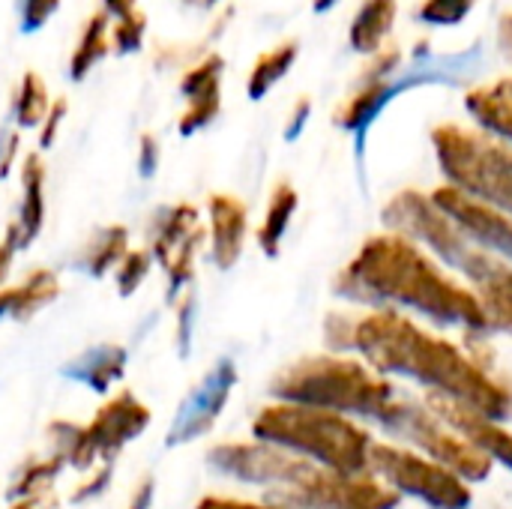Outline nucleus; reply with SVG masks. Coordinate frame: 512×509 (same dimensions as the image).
<instances>
[{
	"label": "nucleus",
	"instance_id": "1",
	"mask_svg": "<svg viewBox=\"0 0 512 509\" xmlns=\"http://www.w3.org/2000/svg\"><path fill=\"white\" fill-rule=\"evenodd\" d=\"M324 342L333 354H354L378 375L417 384L420 396L459 402L498 423L512 417V381L495 369L486 339H447L396 309L330 312Z\"/></svg>",
	"mask_w": 512,
	"mask_h": 509
},
{
	"label": "nucleus",
	"instance_id": "2",
	"mask_svg": "<svg viewBox=\"0 0 512 509\" xmlns=\"http://www.w3.org/2000/svg\"><path fill=\"white\" fill-rule=\"evenodd\" d=\"M333 291L366 309H396L435 327H456L465 339L492 336L474 291L432 252L399 231L366 237L336 273Z\"/></svg>",
	"mask_w": 512,
	"mask_h": 509
},
{
	"label": "nucleus",
	"instance_id": "3",
	"mask_svg": "<svg viewBox=\"0 0 512 509\" xmlns=\"http://www.w3.org/2000/svg\"><path fill=\"white\" fill-rule=\"evenodd\" d=\"M384 222L432 252L450 273H456L480 300L489 330L512 339V264L468 240L426 192L405 189L384 207Z\"/></svg>",
	"mask_w": 512,
	"mask_h": 509
},
{
	"label": "nucleus",
	"instance_id": "4",
	"mask_svg": "<svg viewBox=\"0 0 512 509\" xmlns=\"http://www.w3.org/2000/svg\"><path fill=\"white\" fill-rule=\"evenodd\" d=\"M273 402L333 411L378 423L399 399L396 384L354 354H315L282 366L270 381Z\"/></svg>",
	"mask_w": 512,
	"mask_h": 509
},
{
	"label": "nucleus",
	"instance_id": "5",
	"mask_svg": "<svg viewBox=\"0 0 512 509\" xmlns=\"http://www.w3.org/2000/svg\"><path fill=\"white\" fill-rule=\"evenodd\" d=\"M252 438L339 474H366L378 441L360 420L288 402L264 405L252 420Z\"/></svg>",
	"mask_w": 512,
	"mask_h": 509
},
{
	"label": "nucleus",
	"instance_id": "6",
	"mask_svg": "<svg viewBox=\"0 0 512 509\" xmlns=\"http://www.w3.org/2000/svg\"><path fill=\"white\" fill-rule=\"evenodd\" d=\"M447 186L495 207L512 219V147L462 126H441L432 135Z\"/></svg>",
	"mask_w": 512,
	"mask_h": 509
},
{
	"label": "nucleus",
	"instance_id": "7",
	"mask_svg": "<svg viewBox=\"0 0 512 509\" xmlns=\"http://www.w3.org/2000/svg\"><path fill=\"white\" fill-rule=\"evenodd\" d=\"M375 426L384 429L387 435L405 441V447L423 453L426 459L444 465L447 471H453L456 477H462L471 486L492 477L495 465L483 453H477L465 438H459L447 423H441L426 408L423 399H402L399 396Z\"/></svg>",
	"mask_w": 512,
	"mask_h": 509
},
{
	"label": "nucleus",
	"instance_id": "8",
	"mask_svg": "<svg viewBox=\"0 0 512 509\" xmlns=\"http://www.w3.org/2000/svg\"><path fill=\"white\" fill-rule=\"evenodd\" d=\"M369 471L399 498H414L426 509H471L474 486L405 444L375 441Z\"/></svg>",
	"mask_w": 512,
	"mask_h": 509
},
{
	"label": "nucleus",
	"instance_id": "9",
	"mask_svg": "<svg viewBox=\"0 0 512 509\" xmlns=\"http://www.w3.org/2000/svg\"><path fill=\"white\" fill-rule=\"evenodd\" d=\"M267 504L285 509H399L402 498L381 483L372 471L339 474L330 468L306 465L300 477L282 489L264 492Z\"/></svg>",
	"mask_w": 512,
	"mask_h": 509
},
{
	"label": "nucleus",
	"instance_id": "10",
	"mask_svg": "<svg viewBox=\"0 0 512 509\" xmlns=\"http://www.w3.org/2000/svg\"><path fill=\"white\" fill-rule=\"evenodd\" d=\"M207 465L225 477V480H234V483H243V486H255V489H264V492H273V489H282L288 486L291 480H297V474L309 465L306 459H297L273 444H264V441H225V444H216L210 453H207Z\"/></svg>",
	"mask_w": 512,
	"mask_h": 509
},
{
	"label": "nucleus",
	"instance_id": "11",
	"mask_svg": "<svg viewBox=\"0 0 512 509\" xmlns=\"http://www.w3.org/2000/svg\"><path fill=\"white\" fill-rule=\"evenodd\" d=\"M237 366L234 360L222 357L216 366H210L204 372V378L186 393V399L180 402L171 429L165 435V447H186L192 441H201L213 432V426L219 423L222 411L228 408V399L237 387Z\"/></svg>",
	"mask_w": 512,
	"mask_h": 509
},
{
	"label": "nucleus",
	"instance_id": "12",
	"mask_svg": "<svg viewBox=\"0 0 512 509\" xmlns=\"http://www.w3.org/2000/svg\"><path fill=\"white\" fill-rule=\"evenodd\" d=\"M432 204L468 237L474 240L480 249L498 255L501 261L512 264V219L498 213L495 207L453 189V186H438L435 192H429Z\"/></svg>",
	"mask_w": 512,
	"mask_h": 509
},
{
	"label": "nucleus",
	"instance_id": "13",
	"mask_svg": "<svg viewBox=\"0 0 512 509\" xmlns=\"http://www.w3.org/2000/svg\"><path fill=\"white\" fill-rule=\"evenodd\" d=\"M150 423H153V411L132 390H120L84 426H87V435L93 441L99 465H114V459L138 435H144Z\"/></svg>",
	"mask_w": 512,
	"mask_h": 509
},
{
	"label": "nucleus",
	"instance_id": "14",
	"mask_svg": "<svg viewBox=\"0 0 512 509\" xmlns=\"http://www.w3.org/2000/svg\"><path fill=\"white\" fill-rule=\"evenodd\" d=\"M420 399L441 423H447L459 438H465L492 465H504L512 471V432L504 423H498L486 414H477L450 399H438V396H420Z\"/></svg>",
	"mask_w": 512,
	"mask_h": 509
},
{
	"label": "nucleus",
	"instance_id": "15",
	"mask_svg": "<svg viewBox=\"0 0 512 509\" xmlns=\"http://www.w3.org/2000/svg\"><path fill=\"white\" fill-rule=\"evenodd\" d=\"M249 237V210L237 195L213 192L207 198V243L219 270H231L243 258Z\"/></svg>",
	"mask_w": 512,
	"mask_h": 509
},
{
	"label": "nucleus",
	"instance_id": "16",
	"mask_svg": "<svg viewBox=\"0 0 512 509\" xmlns=\"http://www.w3.org/2000/svg\"><path fill=\"white\" fill-rule=\"evenodd\" d=\"M126 363H129V354H126L123 345H117V342H99V345L84 348L78 357L66 360L63 369H60V375L66 381H72V384L87 387L96 396H105L117 381H123Z\"/></svg>",
	"mask_w": 512,
	"mask_h": 509
},
{
	"label": "nucleus",
	"instance_id": "17",
	"mask_svg": "<svg viewBox=\"0 0 512 509\" xmlns=\"http://www.w3.org/2000/svg\"><path fill=\"white\" fill-rule=\"evenodd\" d=\"M18 249H30L45 225V162L39 153H27L21 162V207L18 216L9 222Z\"/></svg>",
	"mask_w": 512,
	"mask_h": 509
},
{
	"label": "nucleus",
	"instance_id": "18",
	"mask_svg": "<svg viewBox=\"0 0 512 509\" xmlns=\"http://www.w3.org/2000/svg\"><path fill=\"white\" fill-rule=\"evenodd\" d=\"M60 297V282L48 267L30 270L18 285L0 288V321H30Z\"/></svg>",
	"mask_w": 512,
	"mask_h": 509
},
{
	"label": "nucleus",
	"instance_id": "19",
	"mask_svg": "<svg viewBox=\"0 0 512 509\" xmlns=\"http://www.w3.org/2000/svg\"><path fill=\"white\" fill-rule=\"evenodd\" d=\"M201 225H204L201 213L189 201H180V204H171V207H159L150 216V222H147V249H150L153 261L165 264L171 258V252Z\"/></svg>",
	"mask_w": 512,
	"mask_h": 509
},
{
	"label": "nucleus",
	"instance_id": "20",
	"mask_svg": "<svg viewBox=\"0 0 512 509\" xmlns=\"http://www.w3.org/2000/svg\"><path fill=\"white\" fill-rule=\"evenodd\" d=\"M297 207H300V195L291 183H276L273 192H270V201H267V210H264V219L255 231V240H258V249L267 255V258H279L282 252V243H285V234L297 216Z\"/></svg>",
	"mask_w": 512,
	"mask_h": 509
},
{
	"label": "nucleus",
	"instance_id": "21",
	"mask_svg": "<svg viewBox=\"0 0 512 509\" xmlns=\"http://www.w3.org/2000/svg\"><path fill=\"white\" fill-rule=\"evenodd\" d=\"M129 228L126 225H102L96 228L87 243L81 246L75 264L78 270H84L93 279H102L108 273L117 270V264L123 261V255L129 252Z\"/></svg>",
	"mask_w": 512,
	"mask_h": 509
},
{
	"label": "nucleus",
	"instance_id": "22",
	"mask_svg": "<svg viewBox=\"0 0 512 509\" xmlns=\"http://www.w3.org/2000/svg\"><path fill=\"white\" fill-rule=\"evenodd\" d=\"M45 435H48V444H51V456H57L66 468L87 474V471H93L99 465L96 450H93V441H90L84 423L51 420L48 429H45Z\"/></svg>",
	"mask_w": 512,
	"mask_h": 509
},
{
	"label": "nucleus",
	"instance_id": "23",
	"mask_svg": "<svg viewBox=\"0 0 512 509\" xmlns=\"http://www.w3.org/2000/svg\"><path fill=\"white\" fill-rule=\"evenodd\" d=\"M471 114L480 120V126L512 147V84H498L492 90H480L468 99Z\"/></svg>",
	"mask_w": 512,
	"mask_h": 509
},
{
	"label": "nucleus",
	"instance_id": "24",
	"mask_svg": "<svg viewBox=\"0 0 512 509\" xmlns=\"http://www.w3.org/2000/svg\"><path fill=\"white\" fill-rule=\"evenodd\" d=\"M66 471V465L57 456L33 459L18 468L9 486V501H42V495L57 483V477Z\"/></svg>",
	"mask_w": 512,
	"mask_h": 509
},
{
	"label": "nucleus",
	"instance_id": "25",
	"mask_svg": "<svg viewBox=\"0 0 512 509\" xmlns=\"http://www.w3.org/2000/svg\"><path fill=\"white\" fill-rule=\"evenodd\" d=\"M108 48H111V39H108V15L105 12H96L84 24L81 39H78V45H75V51L69 57V75L75 81H81L108 54Z\"/></svg>",
	"mask_w": 512,
	"mask_h": 509
},
{
	"label": "nucleus",
	"instance_id": "26",
	"mask_svg": "<svg viewBox=\"0 0 512 509\" xmlns=\"http://www.w3.org/2000/svg\"><path fill=\"white\" fill-rule=\"evenodd\" d=\"M48 108H51V102H48L45 81H42L36 72H24V78H21V84H18V93H15V102H12L15 123L24 126V129L42 126Z\"/></svg>",
	"mask_w": 512,
	"mask_h": 509
},
{
	"label": "nucleus",
	"instance_id": "27",
	"mask_svg": "<svg viewBox=\"0 0 512 509\" xmlns=\"http://www.w3.org/2000/svg\"><path fill=\"white\" fill-rule=\"evenodd\" d=\"M297 57V45L294 42H285L267 54H261L252 66V75H249V96L252 99H261L264 93H270V87L291 69Z\"/></svg>",
	"mask_w": 512,
	"mask_h": 509
},
{
	"label": "nucleus",
	"instance_id": "28",
	"mask_svg": "<svg viewBox=\"0 0 512 509\" xmlns=\"http://www.w3.org/2000/svg\"><path fill=\"white\" fill-rule=\"evenodd\" d=\"M219 105H222V87H210V90H201V93L189 96L186 99V111L177 120V132L183 138H192L195 132L207 129L216 120Z\"/></svg>",
	"mask_w": 512,
	"mask_h": 509
},
{
	"label": "nucleus",
	"instance_id": "29",
	"mask_svg": "<svg viewBox=\"0 0 512 509\" xmlns=\"http://www.w3.org/2000/svg\"><path fill=\"white\" fill-rule=\"evenodd\" d=\"M390 12H393V0H369L354 24V33H351L354 48H360V51L372 48L381 39V33L390 27Z\"/></svg>",
	"mask_w": 512,
	"mask_h": 509
},
{
	"label": "nucleus",
	"instance_id": "30",
	"mask_svg": "<svg viewBox=\"0 0 512 509\" xmlns=\"http://www.w3.org/2000/svg\"><path fill=\"white\" fill-rule=\"evenodd\" d=\"M150 267H153V255L150 249H129L123 255V261L117 264L114 270V285H117V294L120 297H132L150 276Z\"/></svg>",
	"mask_w": 512,
	"mask_h": 509
},
{
	"label": "nucleus",
	"instance_id": "31",
	"mask_svg": "<svg viewBox=\"0 0 512 509\" xmlns=\"http://www.w3.org/2000/svg\"><path fill=\"white\" fill-rule=\"evenodd\" d=\"M222 57L219 54H207L204 60H198V63H192L186 72H183V78H180V93L189 99V96H195V93H201V90H210V87H219V81H222Z\"/></svg>",
	"mask_w": 512,
	"mask_h": 509
},
{
	"label": "nucleus",
	"instance_id": "32",
	"mask_svg": "<svg viewBox=\"0 0 512 509\" xmlns=\"http://www.w3.org/2000/svg\"><path fill=\"white\" fill-rule=\"evenodd\" d=\"M174 342H177V357L186 360L192 354V336H195V294L186 291L174 303Z\"/></svg>",
	"mask_w": 512,
	"mask_h": 509
},
{
	"label": "nucleus",
	"instance_id": "33",
	"mask_svg": "<svg viewBox=\"0 0 512 509\" xmlns=\"http://www.w3.org/2000/svg\"><path fill=\"white\" fill-rule=\"evenodd\" d=\"M111 480H114V465H96V468L87 471V477L72 489L69 504H72V507L93 504L96 498H102V495L111 489Z\"/></svg>",
	"mask_w": 512,
	"mask_h": 509
},
{
	"label": "nucleus",
	"instance_id": "34",
	"mask_svg": "<svg viewBox=\"0 0 512 509\" xmlns=\"http://www.w3.org/2000/svg\"><path fill=\"white\" fill-rule=\"evenodd\" d=\"M144 30H147V15L138 9V12L126 15V18H120V21L114 24L111 42H114V48H117L120 54H129V51L141 48V42H144Z\"/></svg>",
	"mask_w": 512,
	"mask_h": 509
},
{
	"label": "nucleus",
	"instance_id": "35",
	"mask_svg": "<svg viewBox=\"0 0 512 509\" xmlns=\"http://www.w3.org/2000/svg\"><path fill=\"white\" fill-rule=\"evenodd\" d=\"M159 159H162V147H159V138L153 132H144L141 141H138V174L144 180H150L156 171H159Z\"/></svg>",
	"mask_w": 512,
	"mask_h": 509
},
{
	"label": "nucleus",
	"instance_id": "36",
	"mask_svg": "<svg viewBox=\"0 0 512 509\" xmlns=\"http://www.w3.org/2000/svg\"><path fill=\"white\" fill-rule=\"evenodd\" d=\"M66 108H69V105H66L63 96L51 102V108H48V114H45V120H42V129H39V147H42V150H48V147L57 141L60 126H63V120H66Z\"/></svg>",
	"mask_w": 512,
	"mask_h": 509
},
{
	"label": "nucleus",
	"instance_id": "37",
	"mask_svg": "<svg viewBox=\"0 0 512 509\" xmlns=\"http://www.w3.org/2000/svg\"><path fill=\"white\" fill-rule=\"evenodd\" d=\"M57 6H60V0H24L21 3V27L39 30L57 12Z\"/></svg>",
	"mask_w": 512,
	"mask_h": 509
},
{
	"label": "nucleus",
	"instance_id": "38",
	"mask_svg": "<svg viewBox=\"0 0 512 509\" xmlns=\"http://www.w3.org/2000/svg\"><path fill=\"white\" fill-rule=\"evenodd\" d=\"M195 509H285L267 501H240V498H228V495H204Z\"/></svg>",
	"mask_w": 512,
	"mask_h": 509
},
{
	"label": "nucleus",
	"instance_id": "39",
	"mask_svg": "<svg viewBox=\"0 0 512 509\" xmlns=\"http://www.w3.org/2000/svg\"><path fill=\"white\" fill-rule=\"evenodd\" d=\"M18 252H21V249H18V237H15V231H12V225H6V231H3V237H0V288H3L6 279H9L12 261H15Z\"/></svg>",
	"mask_w": 512,
	"mask_h": 509
},
{
	"label": "nucleus",
	"instance_id": "40",
	"mask_svg": "<svg viewBox=\"0 0 512 509\" xmlns=\"http://www.w3.org/2000/svg\"><path fill=\"white\" fill-rule=\"evenodd\" d=\"M465 6H471V0H432L426 6V18L432 21H453L465 12Z\"/></svg>",
	"mask_w": 512,
	"mask_h": 509
},
{
	"label": "nucleus",
	"instance_id": "41",
	"mask_svg": "<svg viewBox=\"0 0 512 509\" xmlns=\"http://www.w3.org/2000/svg\"><path fill=\"white\" fill-rule=\"evenodd\" d=\"M18 147H21L18 132H3V138H0V180L9 177L12 162H15V156H18Z\"/></svg>",
	"mask_w": 512,
	"mask_h": 509
},
{
	"label": "nucleus",
	"instance_id": "42",
	"mask_svg": "<svg viewBox=\"0 0 512 509\" xmlns=\"http://www.w3.org/2000/svg\"><path fill=\"white\" fill-rule=\"evenodd\" d=\"M153 498H156V483H153V477H144V480L135 486V492H132L126 509H150L153 507Z\"/></svg>",
	"mask_w": 512,
	"mask_h": 509
},
{
	"label": "nucleus",
	"instance_id": "43",
	"mask_svg": "<svg viewBox=\"0 0 512 509\" xmlns=\"http://www.w3.org/2000/svg\"><path fill=\"white\" fill-rule=\"evenodd\" d=\"M306 117H309V102L303 99V102H297V108H294V117H291V123H288V129H285V138H297L300 129L306 126Z\"/></svg>",
	"mask_w": 512,
	"mask_h": 509
},
{
	"label": "nucleus",
	"instance_id": "44",
	"mask_svg": "<svg viewBox=\"0 0 512 509\" xmlns=\"http://www.w3.org/2000/svg\"><path fill=\"white\" fill-rule=\"evenodd\" d=\"M102 3H105V12H111L117 21L126 18V15H132V12H138L135 0H102Z\"/></svg>",
	"mask_w": 512,
	"mask_h": 509
},
{
	"label": "nucleus",
	"instance_id": "45",
	"mask_svg": "<svg viewBox=\"0 0 512 509\" xmlns=\"http://www.w3.org/2000/svg\"><path fill=\"white\" fill-rule=\"evenodd\" d=\"M42 507V501H12L9 509H39Z\"/></svg>",
	"mask_w": 512,
	"mask_h": 509
},
{
	"label": "nucleus",
	"instance_id": "46",
	"mask_svg": "<svg viewBox=\"0 0 512 509\" xmlns=\"http://www.w3.org/2000/svg\"><path fill=\"white\" fill-rule=\"evenodd\" d=\"M330 3H333V0H315V9H327Z\"/></svg>",
	"mask_w": 512,
	"mask_h": 509
},
{
	"label": "nucleus",
	"instance_id": "47",
	"mask_svg": "<svg viewBox=\"0 0 512 509\" xmlns=\"http://www.w3.org/2000/svg\"><path fill=\"white\" fill-rule=\"evenodd\" d=\"M198 3H216V0H198Z\"/></svg>",
	"mask_w": 512,
	"mask_h": 509
}]
</instances>
